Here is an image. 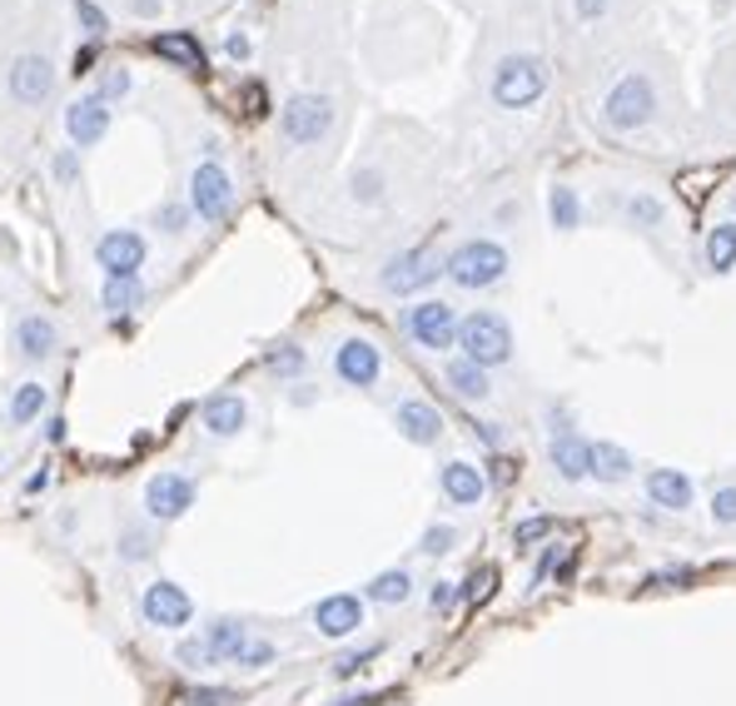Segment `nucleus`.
I'll list each match as a JSON object with an SVG mask.
<instances>
[{"instance_id": "nucleus-38", "label": "nucleus", "mask_w": 736, "mask_h": 706, "mask_svg": "<svg viewBox=\"0 0 736 706\" xmlns=\"http://www.w3.org/2000/svg\"><path fill=\"white\" fill-rule=\"evenodd\" d=\"M354 199L379 205V199H383V175H379V169H359V175H354Z\"/></svg>"}, {"instance_id": "nucleus-39", "label": "nucleus", "mask_w": 736, "mask_h": 706, "mask_svg": "<svg viewBox=\"0 0 736 706\" xmlns=\"http://www.w3.org/2000/svg\"><path fill=\"white\" fill-rule=\"evenodd\" d=\"M239 692L229 687H199V692H185V706H234Z\"/></svg>"}, {"instance_id": "nucleus-4", "label": "nucleus", "mask_w": 736, "mask_h": 706, "mask_svg": "<svg viewBox=\"0 0 736 706\" xmlns=\"http://www.w3.org/2000/svg\"><path fill=\"white\" fill-rule=\"evenodd\" d=\"M542 90H548V66H542L538 56H508V60H498V70H493V100L503 105V110H528V105L542 100Z\"/></svg>"}, {"instance_id": "nucleus-13", "label": "nucleus", "mask_w": 736, "mask_h": 706, "mask_svg": "<svg viewBox=\"0 0 736 706\" xmlns=\"http://www.w3.org/2000/svg\"><path fill=\"white\" fill-rule=\"evenodd\" d=\"M548 458H552V473H558L562 483H588L592 478V443L588 438H578L572 428L568 433H552Z\"/></svg>"}, {"instance_id": "nucleus-47", "label": "nucleus", "mask_w": 736, "mask_h": 706, "mask_svg": "<svg viewBox=\"0 0 736 706\" xmlns=\"http://www.w3.org/2000/svg\"><path fill=\"white\" fill-rule=\"evenodd\" d=\"M90 70H95V46L75 50V75H90Z\"/></svg>"}, {"instance_id": "nucleus-14", "label": "nucleus", "mask_w": 736, "mask_h": 706, "mask_svg": "<svg viewBox=\"0 0 736 706\" xmlns=\"http://www.w3.org/2000/svg\"><path fill=\"white\" fill-rule=\"evenodd\" d=\"M393 423H399V433L419 448H433L443 438V413L433 409L429 399H403L399 409H393Z\"/></svg>"}, {"instance_id": "nucleus-29", "label": "nucleus", "mask_w": 736, "mask_h": 706, "mask_svg": "<svg viewBox=\"0 0 736 706\" xmlns=\"http://www.w3.org/2000/svg\"><path fill=\"white\" fill-rule=\"evenodd\" d=\"M100 304L110 308V314H130V308L140 304V284H135V280H105Z\"/></svg>"}, {"instance_id": "nucleus-18", "label": "nucleus", "mask_w": 736, "mask_h": 706, "mask_svg": "<svg viewBox=\"0 0 736 706\" xmlns=\"http://www.w3.org/2000/svg\"><path fill=\"white\" fill-rule=\"evenodd\" d=\"M439 488H443V498L453 502V508H478V502H483V493H488V478L478 473V463H463V458H453V463H443Z\"/></svg>"}, {"instance_id": "nucleus-46", "label": "nucleus", "mask_w": 736, "mask_h": 706, "mask_svg": "<svg viewBox=\"0 0 736 706\" xmlns=\"http://www.w3.org/2000/svg\"><path fill=\"white\" fill-rule=\"evenodd\" d=\"M224 56H229V60H249V40L229 36V40H224Z\"/></svg>"}, {"instance_id": "nucleus-22", "label": "nucleus", "mask_w": 736, "mask_h": 706, "mask_svg": "<svg viewBox=\"0 0 736 706\" xmlns=\"http://www.w3.org/2000/svg\"><path fill=\"white\" fill-rule=\"evenodd\" d=\"M443 383L458 393L463 403H483L488 393H493V383H488V369H478V363H468V359H453L443 369Z\"/></svg>"}, {"instance_id": "nucleus-40", "label": "nucleus", "mask_w": 736, "mask_h": 706, "mask_svg": "<svg viewBox=\"0 0 736 706\" xmlns=\"http://www.w3.org/2000/svg\"><path fill=\"white\" fill-rule=\"evenodd\" d=\"M120 558H125V562H140V558H149V538H145L140 528H130V532H125Z\"/></svg>"}, {"instance_id": "nucleus-34", "label": "nucleus", "mask_w": 736, "mask_h": 706, "mask_svg": "<svg viewBox=\"0 0 736 706\" xmlns=\"http://www.w3.org/2000/svg\"><path fill=\"white\" fill-rule=\"evenodd\" d=\"M453 542H458V532L448 528V522H439V528H429V532H423L419 552H423V558H443V552H453Z\"/></svg>"}, {"instance_id": "nucleus-36", "label": "nucleus", "mask_w": 736, "mask_h": 706, "mask_svg": "<svg viewBox=\"0 0 736 706\" xmlns=\"http://www.w3.org/2000/svg\"><path fill=\"white\" fill-rule=\"evenodd\" d=\"M269 661H274V647H269V641H244V651H239V657H234V667H249V671H259V667H269Z\"/></svg>"}, {"instance_id": "nucleus-11", "label": "nucleus", "mask_w": 736, "mask_h": 706, "mask_svg": "<svg viewBox=\"0 0 736 706\" xmlns=\"http://www.w3.org/2000/svg\"><path fill=\"white\" fill-rule=\"evenodd\" d=\"M189 508H195V483H189L185 473L149 478V488H145V512H149V518L175 522V518H185Z\"/></svg>"}, {"instance_id": "nucleus-42", "label": "nucleus", "mask_w": 736, "mask_h": 706, "mask_svg": "<svg viewBox=\"0 0 736 706\" xmlns=\"http://www.w3.org/2000/svg\"><path fill=\"white\" fill-rule=\"evenodd\" d=\"M369 657H379V647H364V651H349V657H338L334 661V677H354V671L364 667Z\"/></svg>"}, {"instance_id": "nucleus-19", "label": "nucleus", "mask_w": 736, "mask_h": 706, "mask_svg": "<svg viewBox=\"0 0 736 706\" xmlns=\"http://www.w3.org/2000/svg\"><path fill=\"white\" fill-rule=\"evenodd\" d=\"M66 130L75 145H100L105 130H110V105L100 100V95H85V100H75L66 110Z\"/></svg>"}, {"instance_id": "nucleus-3", "label": "nucleus", "mask_w": 736, "mask_h": 706, "mask_svg": "<svg viewBox=\"0 0 736 706\" xmlns=\"http://www.w3.org/2000/svg\"><path fill=\"white\" fill-rule=\"evenodd\" d=\"M652 115H657V90H652L647 75H622V80L607 90V100H602V125H607V130H617V135L642 130Z\"/></svg>"}, {"instance_id": "nucleus-6", "label": "nucleus", "mask_w": 736, "mask_h": 706, "mask_svg": "<svg viewBox=\"0 0 736 706\" xmlns=\"http://www.w3.org/2000/svg\"><path fill=\"white\" fill-rule=\"evenodd\" d=\"M403 334H409L419 349H429V353L453 349V339H458L453 304H443V298H423V304H413L409 314H403Z\"/></svg>"}, {"instance_id": "nucleus-51", "label": "nucleus", "mask_w": 736, "mask_h": 706, "mask_svg": "<svg viewBox=\"0 0 736 706\" xmlns=\"http://www.w3.org/2000/svg\"><path fill=\"white\" fill-rule=\"evenodd\" d=\"M56 175H60V179L75 175V155H60V159H56Z\"/></svg>"}, {"instance_id": "nucleus-26", "label": "nucleus", "mask_w": 736, "mask_h": 706, "mask_svg": "<svg viewBox=\"0 0 736 706\" xmlns=\"http://www.w3.org/2000/svg\"><path fill=\"white\" fill-rule=\"evenodd\" d=\"M364 597L369 602H379V607H399V602H409L413 597V577L403 572V567H389V572H379L364 587Z\"/></svg>"}, {"instance_id": "nucleus-28", "label": "nucleus", "mask_w": 736, "mask_h": 706, "mask_svg": "<svg viewBox=\"0 0 736 706\" xmlns=\"http://www.w3.org/2000/svg\"><path fill=\"white\" fill-rule=\"evenodd\" d=\"M40 413H46V383H20L16 399H10V423L26 428V423H36Z\"/></svg>"}, {"instance_id": "nucleus-17", "label": "nucleus", "mask_w": 736, "mask_h": 706, "mask_svg": "<svg viewBox=\"0 0 736 706\" xmlns=\"http://www.w3.org/2000/svg\"><path fill=\"white\" fill-rule=\"evenodd\" d=\"M642 488H647V502H657L663 512H687L697 502V488H691V478L681 468H652Z\"/></svg>"}, {"instance_id": "nucleus-7", "label": "nucleus", "mask_w": 736, "mask_h": 706, "mask_svg": "<svg viewBox=\"0 0 736 706\" xmlns=\"http://www.w3.org/2000/svg\"><path fill=\"white\" fill-rule=\"evenodd\" d=\"M439 274H443V264H439V254L433 249H403V254H393V259L383 264L379 284L389 288V294H419V288L433 284Z\"/></svg>"}, {"instance_id": "nucleus-25", "label": "nucleus", "mask_w": 736, "mask_h": 706, "mask_svg": "<svg viewBox=\"0 0 736 706\" xmlns=\"http://www.w3.org/2000/svg\"><path fill=\"white\" fill-rule=\"evenodd\" d=\"M637 473L632 453L617 443H592V478L597 483H627V478Z\"/></svg>"}, {"instance_id": "nucleus-45", "label": "nucleus", "mask_w": 736, "mask_h": 706, "mask_svg": "<svg viewBox=\"0 0 736 706\" xmlns=\"http://www.w3.org/2000/svg\"><path fill=\"white\" fill-rule=\"evenodd\" d=\"M159 229H165V234H179V229H185V209H179V205H165V214H159Z\"/></svg>"}, {"instance_id": "nucleus-32", "label": "nucleus", "mask_w": 736, "mask_h": 706, "mask_svg": "<svg viewBox=\"0 0 736 706\" xmlns=\"http://www.w3.org/2000/svg\"><path fill=\"white\" fill-rule=\"evenodd\" d=\"M179 667H189V671H205V667H219L215 661V651L205 647V637H189V641H179Z\"/></svg>"}, {"instance_id": "nucleus-27", "label": "nucleus", "mask_w": 736, "mask_h": 706, "mask_svg": "<svg viewBox=\"0 0 736 706\" xmlns=\"http://www.w3.org/2000/svg\"><path fill=\"white\" fill-rule=\"evenodd\" d=\"M707 269L712 274H732L736 269V219L717 224V229L707 234Z\"/></svg>"}, {"instance_id": "nucleus-21", "label": "nucleus", "mask_w": 736, "mask_h": 706, "mask_svg": "<svg viewBox=\"0 0 736 706\" xmlns=\"http://www.w3.org/2000/svg\"><path fill=\"white\" fill-rule=\"evenodd\" d=\"M249 419V409H244L239 393H215V399L205 403V413H199V423H205L209 438H234Z\"/></svg>"}, {"instance_id": "nucleus-15", "label": "nucleus", "mask_w": 736, "mask_h": 706, "mask_svg": "<svg viewBox=\"0 0 736 706\" xmlns=\"http://www.w3.org/2000/svg\"><path fill=\"white\" fill-rule=\"evenodd\" d=\"M359 622H364V602L354 592H334L314 607V627L318 637H354Z\"/></svg>"}, {"instance_id": "nucleus-41", "label": "nucleus", "mask_w": 736, "mask_h": 706, "mask_svg": "<svg viewBox=\"0 0 736 706\" xmlns=\"http://www.w3.org/2000/svg\"><path fill=\"white\" fill-rule=\"evenodd\" d=\"M75 16H80V26L90 30V36H100L105 30V10L95 6V0H75Z\"/></svg>"}, {"instance_id": "nucleus-35", "label": "nucleus", "mask_w": 736, "mask_h": 706, "mask_svg": "<svg viewBox=\"0 0 736 706\" xmlns=\"http://www.w3.org/2000/svg\"><path fill=\"white\" fill-rule=\"evenodd\" d=\"M627 214H632V224L652 229V224L663 219V199H652V195H632V199H627Z\"/></svg>"}, {"instance_id": "nucleus-33", "label": "nucleus", "mask_w": 736, "mask_h": 706, "mask_svg": "<svg viewBox=\"0 0 736 706\" xmlns=\"http://www.w3.org/2000/svg\"><path fill=\"white\" fill-rule=\"evenodd\" d=\"M269 369L279 373V379H294V373L304 369V349H298V344H279V349H269Z\"/></svg>"}, {"instance_id": "nucleus-8", "label": "nucleus", "mask_w": 736, "mask_h": 706, "mask_svg": "<svg viewBox=\"0 0 736 706\" xmlns=\"http://www.w3.org/2000/svg\"><path fill=\"white\" fill-rule=\"evenodd\" d=\"M229 205H234L229 175H224V165L205 159V165L189 175V209H195L205 224H215V219H224V214H229Z\"/></svg>"}, {"instance_id": "nucleus-5", "label": "nucleus", "mask_w": 736, "mask_h": 706, "mask_svg": "<svg viewBox=\"0 0 736 706\" xmlns=\"http://www.w3.org/2000/svg\"><path fill=\"white\" fill-rule=\"evenodd\" d=\"M334 130V100L328 95H294L279 115V135L290 145H318Z\"/></svg>"}, {"instance_id": "nucleus-12", "label": "nucleus", "mask_w": 736, "mask_h": 706, "mask_svg": "<svg viewBox=\"0 0 736 706\" xmlns=\"http://www.w3.org/2000/svg\"><path fill=\"white\" fill-rule=\"evenodd\" d=\"M334 373L344 383H354V389H373L383 373V353L369 344V339H344L334 353Z\"/></svg>"}, {"instance_id": "nucleus-31", "label": "nucleus", "mask_w": 736, "mask_h": 706, "mask_svg": "<svg viewBox=\"0 0 736 706\" xmlns=\"http://www.w3.org/2000/svg\"><path fill=\"white\" fill-rule=\"evenodd\" d=\"M712 522L717 528H736V478H727V483H717V493H712Z\"/></svg>"}, {"instance_id": "nucleus-50", "label": "nucleus", "mask_w": 736, "mask_h": 706, "mask_svg": "<svg viewBox=\"0 0 736 706\" xmlns=\"http://www.w3.org/2000/svg\"><path fill=\"white\" fill-rule=\"evenodd\" d=\"M448 602H453V587L439 582V587H433V607H448Z\"/></svg>"}, {"instance_id": "nucleus-2", "label": "nucleus", "mask_w": 736, "mask_h": 706, "mask_svg": "<svg viewBox=\"0 0 736 706\" xmlns=\"http://www.w3.org/2000/svg\"><path fill=\"white\" fill-rule=\"evenodd\" d=\"M443 274L458 288H493L508 274V249L498 239H468V244H458V249L448 254Z\"/></svg>"}, {"instance_id": "nucleus-20", "label": "nucleus", "mask_w": 736, "mask_h": 706, "mask_svg": "<svg viewBox=\"0 0 736 706\" xmlns=\"http://www.w3.org/2000/svg\"><path fill=\"white\" fill-rule=\"evenodd\" d=\"M149 50H155L159 60H169V66H179V70H205V46H199L189 30H165V36H149Z\"/></svg>"}, {"instance_id": "nucleus-16", "label": "nucleus", "mask_w": 736, "mask_h": 706, "mask_svg": "<svg viewBox=\"0 0 736 706\" xmlns=\"http://www.w3.org/2000/svg\"><path fill=\"white\" fill-rule=\"evenodd\" d=\"M50 90H56V70H50L46 56H20L16 66H10V95H16L20 105H40Z\"/></svg>"}, {"instance_id": "nucleus-44", "label": "nucleus", "mask_w": 736, "mask_h": 706, "mask_svg": "<svg viewBox=\"0 0 736 706\" xmlns=\"http://www.w3.org/2000/svg\"><path fill=\"white\" fill-rule=\"evenodd\" d=\"M488 587H493V572H488V567H483V572H473V577H468V587H463V602H478V597H483Z\"/></svg>"}, {"instance_id": "nucleus-24", "label": "nucleus", "mask_w": 736, "mask_h": 706, "mask_svg": "<svg viewBox=\"0 0 736 706\" xmlns=\"http://www.w3.org/2000/svg\"><path fill=\"white\" fill-rule=\"evenodd\" d=\"M244 641H249V627L234 622V617H215V622L205 627V647L215 651V661H229V667H234V657L244 651Z\"/></svg>"}, {"instance_id": "nucleus-53", "label": "nucleus", "mask_w": 736, "mask_h": 706, "mask_svg": "<svg viewBox=\"0 0 736 706\" xmlns=\"http://www.w3.org/2000/svg\"><path fill=\"white\" fill-rule=\"evenodd\" d=\"M732 214H736V195H732Z\"/></svg>"}, {"instance_id": "nucleus-30", "label": "nucleus", "mask_w": 736, "mask_h": 706, "mask_svg": "<svg viewBox=\"0 0 736 706\" xmlns=\"http://www.w3.org/2000/svg\"><path fill=\"white\" fill-rule=\"evenodd\" d=\"M552 224H558V229H578L582 224V205L568 185H552Z\"/></svg>"}, {"instance_id": "nucleus-1", "label": "nucleus", "mask_w": 736, "mask_h": 706, "mask_svg": "<svg viewBox=\"0 0 736 706\" xmlns=\"http://www.w3.org/2000/svg\"><path fill=\"white\" fill-rule=\"evenodd\" d=\"M458 349H463L468 363H478V369H498V363L513 359V329H508L503 314H493V308H478V314L458 318Z\"/></svg>"}, {"instance_id": "nucleus-10", "label": "nucleus", "mask_w": 736, "mask_h": 706, "mask_svg": "<svg viewBox=\"0 0 736 706\" xmlns=\"http://www.w3.org/2000/svg\"><path fill=\"white\" fill-rule=\"evenodd\" d=\"M140 612H145L149 627H169V633H175V627H185L189 617H195V602H189V592L175 582H149L145 597H140Z\"/></svg>"}, {"instance_id": "nucleus-48", "label": "nucleus", "mask_w": 736, "mask_h": 706, "mask_svg": "<svg viewBox=\"0 0 736 706\" xmlns=\"http://www.w3.org/2000/svg\"><path fill=\"white\" fill-rule=\"evenodd\" d=\"M602 10H607V0H578V16H582V20H597Z\"/></svg>"}, {"instance_id": "nucleus-23", "label": "nucleus", "mask_w": 736, "mask_h": 706, "mask_svg": "<svg viewBox=\"0 0 736 706\" xmlns=\"http://www.w3.org/2000/svg\"><path fill=\"white\" fill-rule=\"evenodd\" d=\"M16 349H20V359H50L56 353V324L50 318H40V314H26L16 324Z\"/></svg>"}, {"instance_id": "nucleus-52", "label": "nucleus", "mask_w": 736, "mask_h": 706, "mask_svg": "<svg viewBox=\"0 0 736 706\" xmlns=\"http://www.w3.org/2000/svg\"><path fill=\"white\" fill-rule=\"evenodd\" d=\"M46 483H50V473H46V468H40V473L26 483V493H40V488H46Z\"/></svg>"}, {"instance_id": "nucleus-37", "label": "nucleus", "mask_w": 736, "mask_h": 706, "mask_svg": "<svg viewBox=\"0 0 736 706\" xmlns=\"http://www.w3.org/2000/svg\"><path fill=\"white\" fill-rule=\"evenodd\" d=\"M552 528H558L552 518H528V522H518V528H513V542H518V548H532V542H542Z\"/></svg>"}, {"instance_id": "nucleus-9", "label": "nucleus", "mask_w": 736, "mask_h": 706, "mask_svg": "<svg viewBox=\"0 0 736 706\" xmlns=\"http://www.w3.org/2000/svg\"><path fill=\"white\" fill-rule=\"evenodd\" d=\"M95 264L105 269V280H135L145 264V239L135 229H110L95 244Z\"/></svg>"}, {"instance_id": "nucleus-49", "label": "nucleus", "mask_w": 736, "mask_h": 706, "mask_svg": "<svg viewBox=\"0 0 736 706\" xmlns=\"http://www.w3.org/2000/svg\"><path fill=\"white\" fill-rule=\"evenodd\" d=\"M383 697H379V692H364V697H344V702H338V706H379Z\"/></svg>"}, {"instance_id": "nucleus-43", "label": "nucleus", "mask_w": 736, "mask_h": 706, "mask_svg": "<svg viewBox=\"0 0 736 706\" xmlns=\"http://www.w3.org/2000/svg\"><path fill=\"white\" fill-rule=\"evenodd\" d=\"M125 90H130V70H110V75H105V85H100V100L125 95Z\"/></svg>"}]
</instances>
